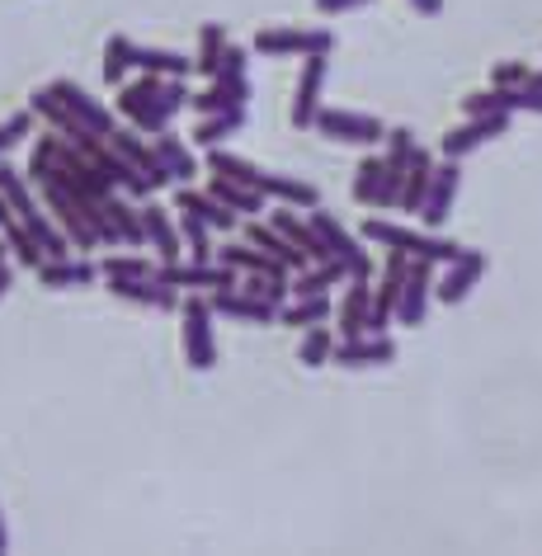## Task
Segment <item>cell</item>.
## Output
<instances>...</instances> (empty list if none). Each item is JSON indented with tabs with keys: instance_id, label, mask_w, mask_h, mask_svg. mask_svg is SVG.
I'll list each match as a JSON object with an SVG mask.
<instances>
[{
	"instance_id": "6da1fadb",
	"label": "cell",
	"mask_w": 542,
	"mask_h": 556,
	"mask_svg": "<svg viewBox=\"0 0 542 556\" xmlns=\"http://www.w3.org/2000/svg\"><path fill=\"white\" fill-rule=\"evenodd\" d=\"M179 109H189L185 76H151L147 72L142 80H133V86H118V114L142 137L165 132Z\"/></svg>"
},
{
	"instance_id": "7a4b0ae2",
	"label": "cell",
	"mask_w": 542,
	"mask_h": 556,
	"mask_svg": "<svg viewBox=\"0 0 542 556\" xmlns=\"http://www.w3.org/2000/svg\"><path fill=\"white\" fill-rule=\"evenodd\" d=\"M358 236L373 245H387V250H401V255H411V260H457L463 255V245L449 241V236H439V231H415V227H401V222H382V217H368L364 227H358Z\"/></svg>"
},
{
	"instance_id": "3957f363",
	"label": "cell",
	"mask_w": 542,
	"mask_h": 556,
	"mask_svg": "<svg viewBox=\"0 0 542 556\" xmlns=\"http://www.w3.org/2000/svg\"><path fill=\"white\" fill-rule=\"evenodd\" d=\"M245 58H250L245 48H231V43H227V52H222V66H217V76H213V86L199 90V94H189V109H193V114L207 118V114H231V109H245V100H250Z\"/></svg>"
},
{
	"instance_id": "277c9868",
	"label": "cell",
	"mask_w": 542,
	"mask_h": 556,
	"mask_svg": "<svg viewBox=\"0 0 542 556\" xmlns=\"http://www.w3.org/2000/svg\"><path fill=\"white\" fill-rule=\"evenodd\" d=\"M34 179V189L43 193V203L52 207V222L72 236V245L76 250H94L100 245V231H94V217H90V203L80 199L76 189H66L58 175H29Z\"/></svg>"
},
{
	"instance_id": "5b68a950",
	"label": "cell",
	"mask_w": 542,
	"mask_h": 556,
	"mask_svg": "<svg viewBox=\"0 0 542 556\" xmlns=\"http://www.w3.org/2000/svg\"><path fill=\"white\" fill-rule=\"evenodd\" d=\"M307 222H312L316 241H322V250H326V260H336L350 278H368L373 274V255L364 250V236L344 231V222L336 213H322V207H312Z\"/></svg>"
},
{
	"instance_id": "8992f818",
	"label": "cell",
	"mask_w": 542,
	"mask_h": 556,
	"mask_svg": "<svg viewBox=\"0 0 542 556\" xmlns=\"http://www.w3.org/2000/svg\"><path fill=\"white\" fill-rule=\"evenodd\" d=\"M336 48V34L330 29H307V24H269L250 38V52L260 58H312V52H326Z\"/></svg>"
},
{
	"instance_id": "52a82bcc",
	"label": "cell",
	"mask_w": 542,
	"mask_h": 556,
	"mask_svg": "<svg viewBox=\"0 0 542 556\" xmlns=\"http://www.w3.org/2000/svg\"><path fill=\"white\" fill-rule=\"evenodd\" d=\"M179 316H185V364L193 372L217 368V336H213V307H207V293L179 298Z\"/></svg>"
},
{
	"instance_id": "ba28073f",
	"label": "cell",
	"mask_w": 542,
	"mask_h": 556,
	"mask_svg": "<svg viewBox=\"0 0 542 556\" xmlns=\"http://www.w3.org/2000/svg\"><path fill=\"white\" fill-rule=\"evenodd\" d=\"M457 189H463V165H457L453 156L434 161L429 189H425L420 207H415V217H420V227H425V231H439L443 222L453 217V199H457Z\"/></svg>"
},
{
	"instance_id": "9c48e42d",
	"label": "cell",
	"mask_w": 542,
	"mask_h": 556,
	"mask_svg": "<svg viewBox=\"0 0 542 556\" xmlns=\"http://www.w3.org/2000/svg\"><path fill=\"white\" fill-rule=\"evenodd\" d=\"M326 142H350V147H378L387 142V128L373 114H354V109H322L312 123Z\"/></svg>"
},
{
	"instance_id": "30bf717a",
	"label": "cell",
	"mask_w": 542,
	"mask_h": 556,
	"mask_svg": "<svg viewBox=\"0 0 542 556\" xmlns=\"http://www.w3.org/2000/svg\"><path fill=\"white\" fill-rule=\"evenodd\" d=\"M156 274L171 288H189V293H217V288H236V269H227V264H217V260H193V264L161 260Z\"/></svg>"
},
{
	"instance_id": "8fae6325",
	"label": "cell",
	"mask_w": 542,
	"mask_h": 556,
	"mask_svg": "<svg viewBox=\"0 0 542 556\" xmlns=\"http://www.w3.org/2000/svg\"><path fill=\"white\" fill-rule=\"evenodd\" d=\"M354 199L364 207H396L401 175L387 165V156H364L354 170Z\"/></svg>"
},
{
	"instance_id": "7c38bea8",
	"label": "cell",
	"mask_w": 542,
	"mask_h": 556,
	"mask_svg": "<svg viewBox=\"0 0 542 556\" xmlns=\"http://www.w3.org/2000/svg\"><path fill=\"white\" fill-rule=\"evenodd\" d=\"M326 72H330V62H326V52H312L307 62H302V76H298V94H293V128L298 132H312V123L316 114H322V86H326Z\"/></svg>"
},
{
	"instance_id": "4fadbf2b",
	"label": "cell",
	"mask_w": 542,
	"mask_h": 556,
	"mask_svg": "<svg viewBox=\"0 0 542 556\" xmlns=\"http://www.w3.org/2000/svg\"><path fill=\"white\" fill-rule=\"evenodd\" d=\"M48 90L58 94V100L66 104V114H72L90 137H109V132H114V114H109V109L94 100L86 86H76V80H52Z\"/></svg>"
},
{
	"instance_id": "5bb4252c",
	"label": "cell",
	"mask_w": 542,
	"mask_h": 556,
	"mask_svg": "<svg viewBox=\"0 0 542 556\" xmlns=\"http://www.w3.org/2000/svg\"><path fill=\"white\" fill-rule=\"evenodd\" d=\"M429 302H434V260H411L406 283H401V298H396V321L420 326Z\"/></svg>"
},
{
	"instance_id": "9a60e30c",
	"label": "cell",
	"mask_w": 542,
	"mask_h": 556,
	"mask_svg": "<svg viewBox=\"0 0 542 556\" xmlns=\"http://www.w3.org/2000/svg\"><path fill=\"white\" fill-rule=\"evenodd\" d=\"M505 132H509V114H481V118L457 123L453 132H443L439 137V151H443V156H453V161H463L467 151L495 142V137H505Z\"/></svg>"
},
{
	"instance_id": "2e32d148",
	"label": "cell",
	"mask_w": 542,
	"mask_h": 556,
	"mask_svg": "<svg viewBox=\"0 0 542 556\" xmlns=\"http://www.w3.org/2000/svg\"><path fill=\"white\" fill-rule=\"evenodd\" d=\"M109 293L118 302H133V307L147 312H175L179 307V288H171L161 274L151 278H109Z\"/></svg>"
},
{
	"instance_id": "e0dca14e",
	"label": "cell",
	"mask_w": 542,
	"mask_h": 556,
	"mask_svg": "<svg viewBox=\"0 0 542 556\" xmlns=\"http://www.w3.org/2000/svg\"><path fill=\"white\" fill-rule=\"evenodd\" d=\"M486 264H491V260H486V250L463 245V255L449 260V274L434 278V298L449 302V307H457V302H463L471 288H477V278L486 274Z\"/></svg>"
},
{
	"instance_id": "ac0fdd59",
	"label": "cell",
	"mask_w": 542,
	"mask_h": 556,
	"mask_svg": "<svg viewBox=\"0 0 542 556\" xmlns=\"http://www.w3.org/2000/svg\"><path fill=\"white\" fill-rule=\"evenodd\" d=\"M207 307H213V316H231V321H245V326H269L279 316L274 302L245 293V288H217V293H207Z\"/></svg>"
},
{
	"instance_id": "d6986e66",
	"label": "cell",
	"mask_w": 542,
	"mask_h": 556,
	"mask_svg": "<svg viewBox=\"0 0 542 556\" xmlns=\"http://www.w3.org/2000/svg\"><path fill=\"white\" fill-rule=\"evenodd\" d=\"M396 358V340L392 336H354V340H336L330 364L340 368H382Z\"/></svg>"
},
{
	"instance_id": "ffe728a7",
	"label": "cell",
	"mask_w": 542,
	"mask_h": 556,
	"mask_svg": "<svg viewBox=\"0 0 542 556\" xmlns=\"http://www.w3.org/2000/svg\"><path fill=\"white\" fill-rule=\"evenodd\" d=\"M368 312H373V288H368V278H350V288H344V298H340V307H336V330H340V340L368 336Z\"/></svg>"
},
{
	"instance_id": "44dd1931",
	"label": "cell",
	"mask_w": 542,
	"mask_h": 556,
	"mask_svg": "<svg viewBox=\"0 0 542 556\" xmlns=\"http://www.w3.org/2000/svg\"><path fill=\"white\" fill-rule=\"evenodd\" d=\"M151 151H156V161H161V170L175 179V185H189L193 175H199V161H193V151H189V142H179V137L165 128V132H156L151 137Z\"/></svg>"
},
{
	"instance_id": "7402d4cb",
	"label": "cell",
	"mask_w": 542,
	"mask_h": 556,
	"mask_svg": "<svg viewBox=\"0 0 542 556\" xmlns=\"http://www.w3.org/2000/svg\"><path fill=\"white\" fill-rule=\"evenodd\" d=\"M109 147H114V151H118V156L128 161V165H137V170H142V175H147L156 189H161V185H171V175L161 170V161H156V151H151V142H142V137H137V132H123V128H114V132H109Z\"/></svg>"
},
{
	"instance_id": "603a6c76",
	"label": "cell",
	"mask_w": 542,
	"mask_h": 556,
	"mask_svg": "<svg viewBox=\"0 0 542 556\" xmlns=\"http://www.w3.org/2000/svg\"><path fill=\"white\" fill-rule=\"evenodd\" d=\"M241 241H250V245H255V250H264V255H274V260H279L283 264V269L288 274H298V269H307V255H302V250L298 245H288L283 241V236L279 231H274L269 227V222H250V227H245V236H241Z\"/></svg>"
},
{
	"instance_id": "cb8c5ba5",
	"label": "cell",
	"mask_w": 542,
	"mask_h": 556,
	"mask_svg": "<svg viewBox=\"0 0 542 556\" xmlns=\"http://www.w3.org/2000/svg\"><path fill=\"white\" fill-rule=\"evenodd\" d=\"M100 278V264H90V260H72V255H62V260H43L38 264V283L43 288H86Z\"/></svg>"
},
{
	"instance_id": "d4e9b609",
	"label": "cell",
	"mask_w": 542,
	"mask_h": 556,
	"mask_svg": "<svg viewBox=\"0 0 542 556\" xmlns=\"http://www.w3.org/2000/svg\"><path fill=\"white\" fill-rule=\"evenodd\" d=\"M269 227L274 231H279L283 236V241L288 245H298L302 250V255H307V260H326V250H322V241H316V231H312V222L307 217H302V213H293V207H274V217H269Z\"/></svg>"
},
{
	"instance_id": "484cf974",
	"label": "cell",
	"mask_w": 542,
	"mask_h": 556,
	"mask_svg": "<svg viewBox=\"0 0 542 556\" xmlns=\"http://www.w3.org/2000/svg\"><path fill=\"white\" fill-rule=\"evenodd\" d=\"M137 213H142V231H147V245L156 250L161 260H179V250H185V236H179V231L171 227V217H165L156 203H147V199H142V207H137Z\"/></svg>"
},
{
	"instance_id": "4316f807",
	"label": "cell",
	"mask_w": 542,
	"mask_h": 556,
	"mask_svg": "<svg viewBox=\"0 0 542 556\" xmlns=\"http://www.w3.org/2000/svg\"><path fill=\"white\" fill-rule=\"evenodd\" d=\"M175 207H189V213H199L213 231H236V213H231L227 203H217L207 189H189V185H185V189L175 193Z\"/></svg>"
},
{
	"instance_id": "83f0119b",
	"label": "cell",
	"mask_w": 542,
	"mask_h": 556,
	"mask_svg": "<svg viewBox=\"0 0 542 556\" xmlns=\"http://www.w3.org/2000/svg\"><path fill=\"white\" fill-rule=\"evenodd\" d=\"M330 316H336V307H330V298H326V293H316V298H288L283 307H279V321H283V326H293V330L326 326Z\"/></svg>"
},
{
	"instance_id": "f1b7e54d",
	"label": "cell",
	"mask_w": 542,
	"mask_h": 556,
	"mask_svg": "<svg viewBox=\"0 0 542 556\" xmlns=\"http://www.w3.org/2000/svg\"><path fill=\"white\" fill-rule=\"evenodd\" d=\"M340 278H350V274H344L336 260H312L307 269H298V278H288V293L293 298H316V293H326V288H336Z\"/></svg>"
},
{
	"instance_id": "f546056e",
	"label": "cell",
	"mask_w": 542,
	"mask_h": 556,
	"mask_svg": "<svg viewBox=\"0 0 542 556\" xmlns=\"http://www.w3.org/2000/svg\"><path fill=\"white\" fill-rule=\"evenodd\" d=\"M429 175H434V156L420 147L411 156V165H406V175H401V199H396V207L401 213H415L420 207V199H425V189H429Z\"/></svg>"
},
{
	"instance_id": "4dcf8cb0",
	"label": "cell",
	"mask_w": 542,
	"mask_h": 556,
	"mask_svg": "<svg viewBox=\"0 0 542 556\" xmlns=\"http://www.w3.org/2000/svg\"><path fill=\"white\" fill-rule=\"evenodd\" d=\"M207 193H213L217 203H227L236 217H241V213H260V207H264V193H260V189L241 185V179H227V175H213V179H207Z\"/></svg>"
},
{
	"instance_id": "1f68e13d",
	"label": "cell",
	"mask_w": 542,
	"mask_h": 556,
	"mask_svg": "<svg viewBox=\"0 0 542 556\" xmlns=\"http://www.w3.org/2000/svg\"><path fill=\"white\" fill-rule=\"evenodd\" d=\"M241 128H245V109H231V114H207V118H199V128H193L189 137H193V147L213 151V147H222L227 137H236Z\"/></svg>"
},
{
	"instance_id": "d6a6232c",
	"label": "cell",
	"mask_w": 542,
	"mask_h": 556,
	"mask_svg": "<svg viewBox=\"0 0 542 556\" xmlns=\"http://www.w3.org/2000/svg\"><path fill=\"white\" fill-rule=\"evenodd\" d=\"M133 66H142L151 76H189L193 72V58L185 52H171V48H133Z\"/></svg>"
},
{
	"instance_id": "836d02e7",
	"label": "cell",
	"mask_w": 542,
	"mask_h": 556,
	"mask_svg": "<svg viewBox=\"0 0 542 556\" xmlns=\"http://www.w3.org/2000/svg\"><path fill=\"white\" fill-rule=\"evenodd\" d=\"M5 245L15 250V264H20V269H34V274H38V264L48 260L43 241H38V236H34L29 227H24V222H15V217L5 222Z\"/></svg>"
},
{
	"instance_id": "e575fe53",
	"label": "cell",
	"mask_w": 542,
	"mask_h": 556,
	"mask_svg": "<svg viewBox=\"0 0 542 556\" xmlns=\"http://www.w3.org/2000/svg\"><path fill=\"white\" fill-rule=\"evenodd\" d=\"M222 52H227V29H222V24H203V29H199V58H193V72H203L207 80H213L217 66H222Z\"/></svg>"
},
{
	"instance_id": "d590c367",
	"label": "cell",
	"mask_w": 542,
	"mask_h": 556,
	"mask_svg": "<svg viewBox=\"0 0 542 556\" xmlns=\"http://www.w3.org/2000/svg\"><path fill=\"white\" fill-rule=\"evenodd\" d=\"M133 38H123V34H109V43H104V80L109 86H123V76L133 72Z\"/></svg>"
},
{
	"instance_id": "8d00e7d4",
	"label": "cell",
	"mask_w": 542,
	"mask_h": 556,
	"mask_svg": "<svg viewBox=\"0 0 542 556\" xmlns=\"http://www.w3.org/2000/svg\"><path fill=\"white\" fill-rule=\"evenodd\" d=\"M330 354H336V336H330V326H312V330H302L298 364L322 368V364H330Z\"/></svg>"
},
{
	"instance_id": "74e56055",
	"label": "cell",
	"mask_w": 542,
	"mask_h": 556,
	"mask_svg": "<svg viewBox=\"0 0 542 556\" xmlns=\"http://www.w3.org/2000/svg\"><path fill=\"white\" fill-rule=\"evenodd\" d=\"M179 213V236H185V245H189V255L193 260H213V241H207V222L199 213H189V207H175Z\"/></svg>"
},
{
	"instance_id": "f35d334b",
	"label": "cell",
	"mask_w": 542,
	"mask_h": 556,
	"mask_svg": "<svg viewBox=\"0 0 542 556\" xmlns=\"http://www.w3.org/2000/svg\"><path fill=\"white\" fill-rule=\"evenodd\" d=\"M415 132L411 128H387V165H392L396 175H406V165H411V156H415Z\"/></svg>"
},
{
	"instance_id": "ab89813d",
	"label": "cell",
	"mask_w": 542,
	"mask_h": 556,
	"mask_svg": "<svg viewBox=\"0 0 542 556\" xmlns=\"http://www.w3.org/2000/svg\"><path fill=\"white\" fill-rule=\"evenodd\" d=\"M100 274L104 278H151V274H156V264H151V260H133V255H104Z\"/></svg>"
},
{
	"instance_id": "60d3db41",
	"label": "cell",
	"mask_w": 542,
	"mask_h": 556,
	"mask_svg": "<svg viewBox=\"0 0 542 556\" xmlns=\"http://www.w3.org/2000/svg\"><path fill=\"white\" fill-rule=\"evenodd\" d=\"M29 128H34V109H20V114H10L0 123V161H5L10 147H20L24 137H29Z\"/></svg>"
},
{
	"instance_id": "b9f144b4",
	"label": "cell",
	"mask_w": 542,
	"mask_h": 556,
	"mask_svg": "<svg viewBox=\"0 0 542 556\" xmlns=\"http://www.w3.org/2000/svg\"><path fill=\"white\" fill-rule=\"evenodd\" d=\"M528 80H533V66H528V62H495L491 66V86H500V90L528 86Z\"/></svg>"
},
{
	"instance_id": "7bdbcfd3",
	"label": "cell",
	"mask_w": 542,
	"mask_h": 556,
	"mask_svg": "<svg viewBox=\"0 0 542 556\" xmlns=\"http://www.w3.org/2000/svg\"><path fill=\"white\" fill-rule=\"evenodd\" d=\"M358 5H373V0H316L322 15H344V10H358Z\"/></svg>"
},
{
	"instance_id": "ee69618b",
	"label": "cell",
	"mask_w": 542,
	"mask_h": 556,
	"mask_svg": "<svg viewBox=\"0 0 542 556\" xmlns=\"http://www.w3.org/2000/svg\"><path fill=\"white\" fill-rule=\"evenodd\" d=\"M10 288H15V269H10V264H0V302L10 298Z\"/></svg>"
},
{
	"instance_id": "f6af8a7d",
	"label": "cell",
	"mask_w": 542,
	"mask_h": 556,
	"mask_svg": "<svg viewBox=\"0 0 542 556\" xmlns=\"http://www.w3.org/2000/svg\"><path fill=\"white\" fill-rule=\"evenodd\" d=\"M411 5L420 10V15H429V20H434V15H443V0H411Z\"/></svg>"
},
{
	"instance_id": "bcb514c9",
	"label": "cell",
	"mask_w": 542,
	"mask_h": 556,
	"mask_svg": "<svg viewBox=\"0 0 542 556\" xmlns=\"http://www.w3.org/2000/svg\"><path fill=\"white\" fill-rule=\"evenodd\" d=\"M5 222H10V203L0 199V231H5Z\"/></svg>"
},
{
	"instance_id": "7dc6e473",
	"label": "cell",
	"mask_w": 542,
	"mask_h": 556,
	"mask_svg": "<svg viewBox=\"0 0 542 556\" xmlns=\"http://www.w3.org/2000/svg\"><path fill=\"white\" fill-rule=\"evenodd\" d=\"M5 542H10V533H5V519H0V552H5Z\"/></svg>"
},
{
	"instance_id": "c3c4849f",
	"label": "cell",
	"mask_w": 542,
	"mask_h": 556,
	"mask_svg": "<svg viewBox=\"0 0 542 556\" xmlns=\"http://www.w3.org/2000/svg\"><path fill=\"white\" fill-rule=\"evenodd\" d=\"M5 250H10V245H5V241H0V264H5Z\"/></svg>"
},
{
	"instance_id": "681fc988",
	"label": "cell",
	"mask_w": 542,
	"mask_h": 556,
	"mask_svg": "<svg viewBox=\"0 0 542 556\" xmlns=\"http://www.w3.org/2000/svg\"><path fill=\"white\" fill-rule=\"evenodd\" d=\"M533 80H538V86H542V72H533Z\"/></svg>"
}]
</instances>
